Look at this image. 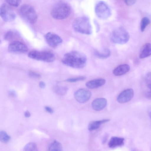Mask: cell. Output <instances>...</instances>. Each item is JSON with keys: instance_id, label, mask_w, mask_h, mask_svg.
Returning <instances> with one entry per match:
<instances>
[{"instance_id": "obj_30", "label": "cell", "mask_w": 151, "mask_h": 151, "mask_svg": "<svg viewBox=\"0 0 151 151\" xmlns=\"http://www.w3.org/2000/svg\"><path fill=\"white\" fill-rule=\"evenodd\" d=\"M137 0H124V3L127 6H130L134 4Z\"/></svg>"}, {"instance_id": "obj_7", "label": "cell", "mask_w": 151, "mask_h": 151, "mask_svg": "<svg viewBox=\"0 0 151 151\" xmlns=\"http://www.w3.org/2000/svg\"><path fill=\"white\" fill-rule=\"evenodd\" d=\"M95 12L99 18L102 19L108 18L111 15V10L104 2L100 1L98 2L95 7Z\"/></svg>"}, {"instance_id": "obj_35", "label": "cell", "mask_w": 151, "mask_h": 151, "mask_svg": "<svg viewBox=\"0 0 151 151\" xmlns=\"http://www.w3.org/2000/svg\"><path fill=\"white\" fill-rule=\"evenodd\" d=\"M94 24L96 28V32H98L100 29V27L98 22L96 21H95Z\"/></svg>"}, {"instance_id": "obj_3", "label": "cell", "mask_w": 151, "mask_h": 151, "mask_svg": "<svg viewBox=\"0 0 151 151\" xmlns=\"http://www.w3.org/2000/svg\"><path fill=\"white\" fill-rule=\"evenodd\" d=\"M70 7L67 4L60 2L52 7L51 14L54 18L61 20L67 18L70 15Z\"/></svg>"}, {"instance_id": "obj_4", "label": "cell", "mask_w": 151, "mask_h": 151, "mask_svg": "<svg viewBox=\"0 0 151 151\" xmlns=\"http://www.w3.org/2000/svg\"><path fill=\"white\" fill-rule=\"evenodd\" d=\"M19 13L21 17L29 24H34L37 21V13L34 8L30 5L24 4L22 6Z\"/></svg>"}, {"instance_id": "obj_8", "label": "cell", "mask_w": 151, "mask_h": 151, "mask_svg": "<svg viewBox=\"0 0 151 151\" xmlns=\"http://www.w3.org/2000/svg\"><path fill=\"white\" fill-rule=\"evenodd\" d=\"M0 15L2 19L5 22H11L14 20L16 16L14 10L8 5L2 4L0 8Z\"/></svg>"}, {"instance_id": "obj_13", "label": "cell", "mask_w": 151, "mask_h": 151, "mask_svg": "<svg viewBox=\"0 0 151 151\" xmlns=\"http://www.w3.org/2000/svg\"><path fill=\"white\" fill-rule=\"evenodd\" d=\"M107 100L104 98H99L95 99L92 102L91 106L95 110L99 111L104 109L106 106Z\"/></svg>"}, {"instance_id": "obj_9", "label": "cell", "mask_w": 151, "mask_h": 151, "mask_svg": "<svg viewBox=\"0 0 151 151\" xmlns=\"http://www.w3.org/2000/svg\"><path fill=\"white\" fill-rule=\"evenodd\" d=\"M91 93L89 90L81 88L76 91L74 94L75 99L78 102L83 103L88 101L90 98Z\"/></svg>"}, {"instance_id": "obj_22", "label": "cell", "mask_w": 151, "mask_h": 151, "mask_svg": "<svg viewBox=\"0 0 151 151\" xmlns=\"http://www.w3.org/2000/svg\"><path fill=\"white\" fill-rule=\"evenodd\" d=\"M62 149L61 144L56 140L50 143L48 148V150L52 151H61L62 150Z\"/></svg>"}, {"instance_id": "obj_28", "label": "cell", "mask_w": 151, "mask_h": 151, "mask_svg": "<svg viewBox=\"0 0 151 151\" xmlns=\"http://www.w3.org/2000/svg\"><path fill=\"white\" fill-rule=\"evenodd\" d=\"M86 78V77L85 76H81L75 78H69L66 80L65 81L69 82H74L84 80Z\"/></svg>"}, {"instance_id": "obj_29", "label": "cell", "mask_w": 151, "mask_h": 151, "mask_svg": "<svg viewBox=\"0 0 151 151\" xmlns=\"http://www.w3.org/2000/svg\"><path fill=\"white\" fill-rule=\"evenodd\" d=\"M28 75L30 77L34 78H39L41 76L40 74L31 71L29 72Z\"/></svg>"}, {"instance_id": "obj_27", "label": "cell", "mask_w": 151, "mask_h": 151, "mask_svg": "<svg viewBox=\"0 0 151 151\" xmlns=\"http://www.w3.org/2000/svg\"><path fill=\"white\" fill-rule=\"evenodd\" d=\"M9 5L14 7H17L20 4L22 0H5Z\"/></svg>"}, {"instance_id": "obj_1", "label": "cell", "mask_w": 151, "mask_h": 151, "mask_svg": "<svg viewBox=\"0 0 151 151\" xmlns=\"http://www.w3.org/2000/svg\"><path fill=\"white\" fill-rule=\"evenodd\" d=\"M87 61L86 55L77 51H72L65 54L62 60L66 65L76 68H81L86 65Z\"/></svg>"}, {"instance_id": "obj_15", "label": "cell", "mask_w": 151, "mask_h": 151, "mask_svg": "<svg viewBox=\"0 0 151 151\" xmlns=\"http://www.w3.org/2000/svg\"><path fill=\"white\" fill-rule=\"evenodd\" d=\"M124 139L122 137H112L109 142V146L110 148H114L122 146L124 143Z\"/></svg>"}, {"instance_id": "obj_5", "label": "cell", "mask_w": 151, "mask_h": 151, "mask_svg": "<svg viewBox=\"0 0 151 151\" xmlns=\"http://www.w3.org/2000/svg\"><path fill=\"white\" fill-rule=\"evenodd\" d=\"M129 35L127 30L123 27H120L115 29L112 32L111 39L114 43L123 44L129 40Z\"/></svg>"}, {"instance_id": "obj_24", "label": "cell", "mask_w": 151, "mask_h": 151, "mask_svg": "<svg viewBox=\"0 0 151 151\" xmlns=\"http://www.w3.org/2000/svg\"><path fill=\"white\" fill-rule=\"evenodd\" d=\"M24 151H37L38 148L36 145L33 142H30L25 145L24 148Z\"/></svg>"}, {"instance_id": "obj_2", "label": "cell", "mask_w": 151, "mask_h": 151, "mask_svg": "<svg viewBox=\"0 0 151 151\" xmlns=\"http://www.w3.org/2000/svg\"><path fill=\"white\" fill-rule=\"evenodd\" d=\"M73 27L76 32L85 35L92 33V27L89 19L86 17H80L76 18L73 23Z\"/></svg>"}, {"instance_id": "obj_31", "label": "cell", "mask_w": 151, "mask_h": 151, "mask_svg": "<svg viewBox=\"0 0 151 151\" xmlns=\"http://www.w3.org/2000/svg\"><path fill=\"white\" fill-rule=\"evenodd\" d=\"M9 96L11 97H15L17 96V93L16 91L12 89L10 90L8 93Z\"/></svg>"}, {"instance_id": "obj_17", "label": "cell", "mask_w": 151, "mask_h": 151, "mask_svg": "<svg viewBox=\"0 0 151 151\" xmlns=\"http://www.w3.org/2000/svg\"><path fill=\"white\" fill-rule=\"evenodd\" d=\"M130 69L129 66L127 64L121 65L113 70V73L116 76L122 75L128 72Z\"/></svg>"}, {"instance_id": "obj_26", "label": "cell", "mask_w": 151, "mask_h": 151, "mask_svg": "<svg viewBox=\"0 0 151 151\" xmlns=\"http://www.w3.org/2000/svg\"><path fill=\"white\" fill-rule=\"evenodd\" d=\"M150 23L149 19L146 17H143L141 19L140 23V30L141 32L144 31L146 27Z\"/></svg>"}, {"instance_id": "obj_6", "label": "cell", "mask_w": 151, "mask_h": 151, "mask_svg": "<svg viewBox=\"0 0 151 151\" xmlns=\"http://www.w3.org/2000/svg\"><path fill=\"white\" fill-rule=\"evenodd\" d=\"M28 55L30 58L46 62H52L55 59L53 54L46 51H31L29 52Z\"/></svg>"}, {"instance_id": "obj_33", "label": "cell", "mask_w": 151, "mask_h": 151, "mask_svg": "<svg viewBox=\"0 0 151 151\" xmlns=\"http://www.w3.org/2000/svg\"><path fill=\"white\" fill-rule=\"evenodd\" d=\"M108 138V135L107 134H105L103 136L102 140V142L103 144H105Z\"/></svg>"}, {"instance_id": "obj_16", "label": "cell", "mask_w": 151, "mask_h": 151, "mask_svg": "<svg viewBox=\"0 0 151 151\" xmlns=\"http://www.w3.org/2000/svg\"><path fill=\"white\" fill-rule=\"evenodd\" d=\"M151 55V44L149 43L144 44L139 52V57L140 59L147 58Z\"/></svg>"}, {"instance_id": "obj_32", "label": "cell", "mask_w": 151, "mask_h": 151, "mask_svg": "<svg viewBox=\"0 0 151 151\" xmlns=\"http://www.w3.org/2000/svg\"><path fill=\"white\" fill-rule=\"evenodd\" d=\"M45 110L49 113L51 114L53 113V110L50 107L48 106H46L45 107Z\"/></svg>"}, {"instance_id": "obj_34", "label": "cell", "mask_w": 151, "mask_h": 151, "mask_svg": "<svg viewBox=\"0 0 151 151\" xmlns=\"http://www.w3.org/2000/svg\"><path fill=\"white\" fill-rule=\"evenodd\" d=\"M39 86L41 88H44L45 86V83L43 81H40L39 83Z\"/></svg>"}, {"instance_id": "obj_19", "label": "cell", "mask_w": 151, "mask_h": 151, "mask_svg": "<svg viewBox=\"0 0 151 151\" xmlns=\"http://www.w3.org/2000/svg\"><path fill=\"white\" fill-rule=\"evenodd\" d=\"M109 121V119H106L92 121L88 125V130L91 131L96 129H98L102 124L108 122Z\"/></svg>"}, {"instance_id": "obj_11", "label": "cell", "mask_w": 151, "mask_h": 151, "mask_svg": "<svg viewBox=\"0 0 151 151\" xmlns=\"http://www.w3.org/2000/svg\"><path fill=\"white\" fill-rule=\"evenodd\" d=\"M8 49L9 52H12L24 53L27 51L28 48L22 42L18 41H15L9 45Z\"/></svg>"}, {"instance_id": "obj_18", "label": "cell", "mask_w": 151, "mask_h": 151, "mask_svg": "<svg viewBox=\"0 0 151 151\" xmlns=\"http://www.w3.org/2000/svg\"><path fill=\"white\" fill-rule=\"evenodd\" d=\"M145 83L147 89L145 95L149 99H151V72L147 74L145 77Z\"/></svg>"}, {"instance_id": "obj_36", "label": "cell", "mask_w": 151, "mask_h": 151, "mask_svg": "<svg viewBox=\"0 0 151 151\" xmlns=\"http://www.w3.org/2000/svg\"><path fill=\"white\" fill-rule=\"evenodd\" d=\"M24 115L26 117H29L31 116V114L28 111H26L24 113Z\"/></svg>"}, {"instance_id": "obj_10", "label": "cell", "mask_w": 151, "mask_h": 151, "mask_svg": "<svg viewBox=\"0 0 151 151\" xmlns=\"http://www.w3.org/2000/svg\"><path fill=\"white\" fill-rule=\"evenodd\" d=\"M45 39L47 43L52 47H57L61 44L63 41L60 36L51 32H48L45 35Z\"/></svg>"}, {"instance_id": "obj_12", "label": "cell", "mask_w": 151, "mask_h": 151, "mask_svg": "<svg viewBox=\"0 0 151 151\" xmlns=\"http://www.w3.org/2000/svg\"><path fill=\"white\" fill-rule=\"evenodd\" d=\"M134 91L132 89L129 88L121 92L117 98V101L120 103L127 102L130 101L133 97Z\"/></svg>"}, {"instance_id": "obj_20", "label": "cell", "mask_w": 151, "mask_h": 151, "mask_svg": "<svg viewBox=\"0 0 151 151\" xmlns=\"http://www.w3.org/2000/svg\"><path fill=\"white\" fill-rule=\"evenodd\" d=\"M111 52L108 49H105L101 51H96L94 52L95 55L97 58L104 59L108 58L111 55Z\"/></svg>"}, {"instance_id": "obj_23", "label": "cell", "mask_w": 151, "mask_h": 151, "mask_svg": "<svg viewBox=\"0 0 151 151\" xmlns=\"http://www.w3.org/2000/svg\"><path fill=\"white\" fill-rule=\"evenodd\" d=\"M53 91L58 95L63 96L65 94L68 90L67 88L64 87L56 86L53 89Z\"/></svg>"}, {"instance_id": "obj_25", "label": "cell", "mask_w": 151, "mask_h": 151, "mask_svg": "<svg viewBox=\"0 0 151 151\" xmlns=\"http://www.w3.org/2000/svg\"><path fill=\"white\" fill-rule=\"evenodd\" d=\"M11 137L4 131H1L0 132V141L3 143L8 142L10 140Z\"/></svg>"}, {"instance_id": "obj_21", "label": "cell", "mask_w": 151, "mask_h": 151, "mask_svg": "<svg viewBox=\"0 0 151 151\" xmlns=\"http://www.w3.org/2000/svg\"><path fill=\"white\" fill-rule=\"evenodd\" d=\"M20 36V34L18 31L14 30H11L5 34L4 39L6 40L10 41L15 38H18Z\"/></svg>"}, {"instance_id": "obj_14", "label": "cell", "mask_w": 151, "mask_h": 151, "mask_svg": "<svg viewBox=\"0 0 151 151\" xmlns=\"http://www.w3.org/2000/svg\"><path fill=\"white\" fill-rule=\"evenodd\" d=\"M106 81L104 79H96L88 81L86 83V85L90 89L96 88L104 85Z\"/></svg>"}]
</instances>
